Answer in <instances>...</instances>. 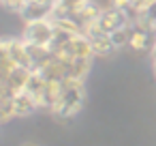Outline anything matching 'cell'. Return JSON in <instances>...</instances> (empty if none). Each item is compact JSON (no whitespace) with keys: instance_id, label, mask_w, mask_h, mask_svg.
Returning a JSON list of instances; mask_svg holds the SVG:
<instances>
[{"instance_id":"4","label":"cell","mask_w":156,"mask_h":146,"mask_svg":"<svg viewBox=\"0 0 156 146\" xmlns=\"http://www.w3.org/2000/svg\"><path fill=\"white\" fill-rule=\"evenodd\" d=\"M24 146H34V144H24Z\"/></svg>"},{"instance_id":"3","label":"cell","mask_w":156,"mask_h":146,"mask_svg":"<svg viewBox=\"0 0 156 146\" xmlns=\"http://www.w3.org/2000/svg\"><path fill=\"white\" fill-rule=\"evenodd\" d=\"M13 103H15V114H17V116H28V114H32V112L39 110L34 97H32L30 92H26V90L17 92V95L13 97Z\"/></svg>"},{"instance_id":"2","label":"cell","mask_w":156,"mask_h":146,"mask_svg":"<svg viewBox=\"0 0 156 146\" xmlns=\"http://www.w3.org/2000/svg\"><path fill=\"white\" fill-rule=\"evenodd\" d=\"M56 37V22L51 17L45 20H34V22H26L24 28V41L28 45H37V47H51Z\"/></svg>"},{"instance_id":"1","label":"cell","mask_w":156,"mask_h":146,"mask_svg":"<svg viewBox=\"0 0 156 146\" xmlns=\"http://www.w3.org/2000/svg\"><path fill=\"white\" fill-rule=\"evenodd\" d=\"M83 99H86L83 82L64 80V82H60V97H58V103L51 114L58 118H71L83 107Z\"/></svg>"}]
</instances>
